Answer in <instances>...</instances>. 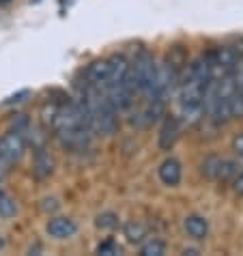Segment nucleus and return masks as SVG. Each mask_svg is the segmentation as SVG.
<instances>
[{"instance_id": "nucleus-1", "label": "nucleus", "mask_w": 243, "mask_h": 256, "mask_svg": "<svg viewBox=\"0 0 243 256\" xmlns=\"http://www.w3.org/2000/svg\"><path fill=\"white\" fill-rule=\"evenodd\" d=\"M54 136L67 151H86L92 144V127L84 114L82 104L74 99L67 104H58V112L54 116Z\"/></svg>"}, {"instance_id": "nucleus-2", "label": "nucleus", "mask_w": 243, "mask_h": 256, "mask_svg": "<svg viewBox=\"0 0 243 256\" xmlns=\"http://www.w3.org/2000/svg\"><path fill=\"white\" fill-rule=\"evenodd\" d=\"M155 58L148 52H142L136 56V60L130 62V80L136 93L144 95L148 99L153 90V82H155Z\"/></svg>"}, {"instance_id": "nucleus-8", "label": "nucleus", "mask_w": 243, "mask_h": 256, "mask_svg": "<svg viewBox=\"0 0 243 256\" xmlns=\"http://www.w3.org/2000/svg\"><path fill=\"white\" fill-rule=\"evenodd\" d=\"M84 80L92 86H99V88H106L108 84V60H95L90 62L84 71Z\"/></svg>"}, {"instance_id": "nucleus-23", "label": "nucleus", "mask_w": 243, "mask_h": 256, "mask_svg": "<svg viewBox=\"0 0 243 256\" xmlns=\"http://www.w3.org/2000/svg\"><path fill=\"white\" fill-rule=\"evenodd\" d=\"M0 2H9V0H0Z\"/></svg>"}, {"instance_id": "nucleus-5", "label": "nucleus", "mask_w": 243, "mask_h": 256, "mask_svg": "<svg viewBox=\"0 0 243 256\" xmlns=\"http://www.w3.org/2000/svg\"><path fill=\"white\" fill-rule=\"evenodd\" d=\"M127 78H130V60L123 54H114L112 58H108V84H106V88L112 84L125 82Z\"/></svg>"}, {"instance_id": "nucleus-12", "label": "nucleus", "mask_w": 243, "mask_h": 256, "mask_svg": "<svg viewBox=\"0 0 243 256\" xmlns=\"http://www.w3.org/2000/svg\"><path fill=\"white\" fill-rule=\"evenodd\" d=\"M123 230H125V237L130 244H142L146 237V226L142 222H138V220H130Z\"/></svg>"}, {"instance_id": "nucleus-14", "label": "nucleus", "mask_w": 243, "mask_h": 256, "mask_svg": "<svg viewBox=\"0 0 243 256\" xmlns=\"http://www.w3.org/2000/svg\"><path fill=\"white\" fill-rule=\"evenodd\" d=\"M18 213V204H16V200L6 194V192H2L0 190V218H4V220H9V218H13Z\"/></svg>"}, {"instance_id": "nucleus-6", "label": "nucleus", "mask_w": 243, "mask_h": 256, "mask_svg": "<svg viewBox=\"0 0 243 256\" xmlns=\"http://www.w3.org/2000/svg\"><path fill=\"white\" fill-rule=\"evenodd\" d=\"M52 168H54V162L50 158V153L46 151L44 144L34 146V158H32V174L37 179H46V176L52 174Z\"/></svg>"}, {"instance_id": "nucleus-10", "label": "nucleus", "mask_w": 243, "mask_h": 256, "mask_svg": "<svg viewBox=\"0 0 243 256\" xmlns=\"http://www.w3.org/2000/svg\"><path fill=\"white\" fill-rule=\"evenodd\" d=\"M176 138H178V118L168 116L160 130V148L162 151H170L172 144L176 142Z\"/></svg>"}, {"instance_id": "nucleus-22", "label": "nucleus", "mask_w": 243, "mask_h": 256, "mask_svg": "<svg viewBox=\"0 0 243 256\" xmlns=\"http://www.w3.org/2000/svg\"><path fill=\"white\" fill-rule=\"evenodd\" d=\"M30 2H41V0H30Z\"/></svg>"}, {"instance_id": "nucleus-9", "label": "nucleus", "mask_w": 243, "mask_h": 256, "mask_svg": "<svg viewBox=\"0 0 243 256\" xmlns=\"http://www.w3.org/2000/svg\"><path fill=\"white\" fill-rule=\"evenodd\" d=\"M157 174H160V181L164 186L174 188V186H178V181H181V164H178V160H174V158H168L160 166Z\"/></svg>"}, {"instance_id": "nucleus-15", "label": "nucleus", "mask_w": 243, "mask_h": 256, "mask_svg": "<svg viewBox=\"0 0 243 256\" xmlns=\"http://www.w3.org/2000/svg\"><path fill=\"white\" fill-rule=\"evenodd\" d=\"M164 252H166V244L162 239H148L140 250L142 256H162Z\"/></svg>"}, {"instance_id": "nucleus-13", "label": "nucleus", "mask_w": 243, "mask_h": 256, "mask_svg": "<svg viewBox=\"0 0 243 256\" xmlns=\"http://www.w3.org/2000/svg\"><path fill=\"white\" fill-rule=\"evenodd\" d=\"M222 164H224V158H220V155H209V158H204L200 170H202V174L206 179H220Z\"/></svg>"}, {"instance_id": "nucleus-21", "label": "nucleus", "mask_w": 243, "mask_h": 256, "mask_svg": "<svg viewBox=\"0 0 243 256\" xmlns=\"http://www.w3.org/2000/svg\"><path fill=\"white\" fill-rule=\"evenodd\" d=\"M6 166H9V164H6L2 160V155H0V176H2V179H4V174H6Z\"/></svg>"}, {"instance_id": "nucleus-18", "label": "nucleus", "mask_w": 243, "mask_h": 256, "mask_svg": "<svg viewBox=\"0 0 243 256\" xmlns=\"http://www.w3.org/2000/svg\"><path fill=\"white\" fill-rule=\"evenodd\" d=\"M30 95V90L28 88H22V90H18V93H13L4 99V106H11V104H20V102H24V97Z\"/></svg>"}, {"instance_id": "nucleus-20", "label": "nucleus", "mask_w": 243, "mask_h": 256, "mask_svg": "<svg viewBox=\"0 0 243 256\" xmlns=\"http://www.w3.org/2000/svg\"><path fill=\"white\" fill-rule=\"evenodd\" d=\"M232 190L237 192L239 196H243V170L234 174V179H232Z\"/></svg>"}, {"instance_id": "nucleus-16", "label": "nucleus", "mask_w": 243, "mask_h": 256, "mask_svg": "<svg viewBox=\"0 0 243 256\" xmlns=\"http://www.w3.org/2000/svg\"><path fill=\"white\" fill-rule=\"evenodd\" d=\"M95 224H97V228L112 230V228H116V226H118V216H116V213H112V211L102 213V216H97Z\"/></svg>"}, {"instance_id": "nucleus-4", "label": "nucleus", "mask_w": 243, "mask_h": 256, "mask_svg": "<svg viewBox=\"0 0 243 256\" xmlns=\"http://www.w3.org/2000/svg\"><path fill=\"white\" fill-rule=\"evenodd\" d=\"M26 153V138L22 132H9L0 138V155L6 164H18Z\"/></svg>"}, {"instance_id": "nucleus-17", "label": "nucleus", "mask_w": 243, "mask_h": 256, "mask_svg": "<svg viewBox=\"0 0 243 256\" xmlns=\"http://www.w3.org/2000/svg\"><path fill=\"white\" fill-rule=\"evenodd\" d=\"M97 254H104V256H116V254H120V248L114 244L112 239H106V241H102V244L97 246Z\"/></svg>"}, {"instance_id": "nucleus-3", "label": "nucleus", "mask_w": 243, "mask_h": 256, "mask_svg": "<svg viewBox=\"0 0 243 256\" xmlns=\"http://www.w3.org/2000/svg\"><path fill=\"white\" fill-rule=\"evenodd\" d=\"M239 52L234 48L220 46L213 52H209V65H211V78H222L226 74H230L232 65L237 62Z\"/></svg>"}, {"instance_id": "nucleus-7", "label": "nucleus", "mask_w": 243, "mask_h": 256, "mask_svg": "<svg viewBox=\"0 0 243 256\" xmlns=\"http://www.w3.org/2000/svg\"><path fill=\"white\" fill-rule=\"evenodd\" d=\"M76 230H78V226L69 218H52L48 222V234L54 239H69L76 234Z\"/></svg>"}, {"instance_id": "nucleus-19", "label": "nucleus", "mask_w": 243, "mask_h": 256, "mask_svg": "<svg viewBox=\"0 0 243 256\" xmlns=\"http://www.w3.org/2000/svg\"><path fill=\"white\" fill-rule=\"evenodd\" d=\"M232 148H234V153H237L239 158L243 160V132L234 136V140H232Z\"/></svg>"}, {"instance_id": "nucleus-24", "label": "nucleus", "mask_w": 243, "mask_h": 256, "mask_svg": "<svg viewBox=\"0 0 243 256\" xmlns=\"http://www.w3.org/2000/svg\"><path fill=\"white\" fill-rule=\"evenodd\" d=\"M0 181H2V176H0Z\"/></svg>"}, {"instance_id": "nucleus-11", "label": "nucleus", "mask_w": 243, "mask_h": 256, "mask_svg": "<svg viewBox=\"0 0 243 256\" xmlns=\"http://www.w3.org/2000/svg\"><path fill=\"white\" fill-rule=\"evenodd\" d=\"M183 228L192 239H204L209 234V222L202 216H188L183 220Z\"/></svg>"}]
</instances>
